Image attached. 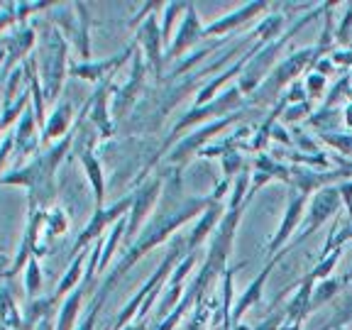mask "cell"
<instances>
[{
  "mask_svg": "<svg viewBox=\"0 0 352 330\" xmlns=\"http://www.w3.org/2000/svg\"><path fill=\"white\" fill-rule=\"evenodd\" d=\"M340 254H342V250H336V252H330L328 257H323L318 262V267H316L314 272H308V279L311 281H320V279H328L330 276V272L336 270V264H338V259H340Z\"/></svg>",
  "mask_w": 352,
  "mask_h": 330,
  "instance_id": "d590c367",
  "label": "cell"
},
{
  "mask_svg": "<svg viewBox=\"0 0 352 330\" xmlns=\"http://www.w3.org/2000/svg\"><path fill=\"white\" fill-rule=\"evenodd\" d=\"M193 267H196V254H186V257L182 259V262L176 264L174 267V272L169 274V279H166V284H164V296H162V301H160V308H157V325L162 323V320L166 318V316L174 311L179 303H182V298H184V281L188 279V274L193 272ZM154 325V328H157Z\"/></svg>",
  "mask_w": 352,
  "mask_h": 330,
  "instance_id": "2e32d148",
  "label": "cell"
},
{
  "mask_svg": "<svg viewBox=\"0 0 352 330\" xmlns=\"http://www.w3.org/2000/svg\"><path fill=\"white\" fill-rule=\"evenodd\" d=\"M105 298H100L98 294L94 296V301H91V306H88L86 316H83V320L78 323L76 330H96V320H98V314H100V308H103Z\"/></svg>",
  "mask_w": 352,
  "mask_h": 330,
  "instance_id": "8d00e7d4",
  "label": "cell"
},
{
  "mask_svg": "<svg viewBox=\"0 0 352 330\" xmlns=\"http://www.w3.org/2000/svg\"><path fill=\"white\" fill-rule=\"evenodd\" d=\"M132 208V193H127V196H122L120 201H116V204L110 206V208H100V210H94V215H91V220L86 223V228H83L81 232H78V237L74 240V257H76L78 252H83V250H88L94 242L100 240V232L105 230L108 226H116L118 220L125 218L127 213H130Z\"/></svg>",
  "mask_w": 352,
  "mask_h": 330,
  "instance_id": "9c48e42d",
  "label": "cell"
},
{
  "mask_svg": "<svg viewBox=\"0 0 352 330\" xmlns=\"http://www.w3.org/2000/svg\"><path fill=\"white\" fill-rule=\"evenodd\" d=\"M340 330H347V328H340Z\"/></svg>",
  "mask_w": 352,
  "mask_h": 330,
  "instance_id": "681fc988",
  "label": "cell"
},
{
  "mask_svg": "<svg viewBox=\"0 0 352 330\" xmlns=\"http://www.w3.org/2000/svg\"><path fill=\"white\" fill-rule=\"evenodd\" d=\"M204 28L206 25H201L196 6L188 3L182 25L176 30V37L171 39V44L164 50V64H169V61H174V59H182L188 50H193L198 44V39H204Z\"/></svg>",
  "mask_w": 352,
  "mask_h": 330,
  "instance_id": "9a60e30c",
  "label": "cell"
},
{
  "mask_svg": "<svg viewBox=\"0 0 352 330\" xmlns=\"http://www.w3.org/2000/svg\"><path fill=\"white\" fill-rule=\"evenodd\" d=\"M0 325L8 330H25V318L17 306L15 292L10 284L0 286Z\"/></svg>",
  "mask_w": 352,
  "mask_h": 330,
  "instance_id": "d4e9b609",
  "label": "cell"
},
{
  "mask_svg": "<svg viewBox=\"0 0 352 330\" xmlns=\"http://www.w3.org/2000/svg\"><path fill=\"white\" fill-rule=\"evenodd\" d=\"M164 174H154L140 184L138 191H132V208L127 213V230L125 240H122V250H127L132 242L138 240V232H142L144 220L152 218V208L157 206L162 193H164Z\"/></svg>",
  "mask_w": 352,
  "mask_h": 330,
  "instance_id": "8992f818",
  "label": "cell"
},
{
  "mask_svg": "<svg viewBox=\"0 0 352 330\" xmlns=\"http://www.w3.org/2000/svg\"><path fill=\"white\" fill-rule=\"evenodd\" d=\"M245 113H248V108L240 110V113H232V116L218 118V120H210L208 125H204L201 130H193L191 135L182 138L179 142L174 144V147H171V152L166 154V162H169V164H176V166H186L193 154H201L206 147H208L210 140L218 138L220 132L228 130V127L235 125V122L245 120Z\"/></svg>",
  "mask_w": 352,
  "mask_h": 330,
  "instance_id": "52a82bcc",
  "label": "cell"
},
{
  "mask_svg": "<svg viewBox=\"0 0 352 330\" xmlns=\"http://www.w3.org/2000/svg\"><path fill=\"white\" fill-rule=\"evenodd\" d=\"M69 232V215H66L64 208L54 206L44 213V228H42V240H39V254H44V242L52 240V237H59Z\"/></svg>",
  "mask_w": 352,
  "mask_h": 330,
  "instance_id": "4316f807",
  "label": "cell"
},
{
  "mask_svg": "<svg viewBox=\"0 0 352 330\" xmlns=\"http://www.w3.org/2000/svg\"><path fill=\"white\" fill-rule=\"evenodd\" d=\"M88 257H91V248L83 250V252H78L76 257L72 259V264H69V270L64 272V276H61L59 284H56V292H54V296H56V298H66L69 294L74 292V289L83 286V276H86Z\"/></svg>",
  "mask_w": 352,
  "mask_h": 330,
  "instance_id": "cb8c5ba5",
  "label": "cell"
},
{
  "mask_svg": "<svg viewBox=\"0 0 352 330\" xmlns=\"http://www.w3.org/2000/svg\"><path fill=\"white\" fill-rule=\"evenodd\" d=\"M314 110V103L311 100H303V103H296V105H286V110L281 113V125H294V122L303 120L306 118L308 120V113Z\"/></svg>",
  "mask_w": 352,
  "mask_h": 330,
  "instance_id": "e575fe53",
  "label": "cell"
},
{
  "mask_svg": "<svg viewBox=\"0 0 352 330\" xmlns=\"http://www.w3.org/2000/svg\"><path fill=\"white\" fill-rule=\"evenodd\" d=\"M336 44L340 47V50H350L352 47V6H347L345 15H342L340 25H338Z\"/></svg>",
  "mask_w": 352,
  "mask_h": 330,
  "instance_id": "836d02e7",
  "label": "cell"
},
{
  "mask_svg": "<svg viewBox=\"0 0 352 330\" xmlns=\"http://www.w3.org/2000/svg\"><path fill=\"white\" fill-rule=\"evenodd\" d=\"M252 171H254V176H252V184H250V196L252 198H254V193L267 182H272V179H279V182H284V184L292 182V166L276 162L270 152H259L257 157H254Z\"/></svg>",
  "mask_w": 352,
  "mask_h": 330,
  "instance_id": "ffe728a7",
  "label": "cell"
},
{
  "mask_svg": "<svg viewBox=\"0 0 352 330\" xmlns=\"http://www.w3.org/2000/svg\"><path fill=\"white\" fill-rule=\"evenodd\" d=\"M94 152L96 149H83V152H76L74 157L81 162L83 174H86L88 184H91V188H94L96 210H100L103 208V201H105V176H103V164H100V160Z\"/></svg>",
  "mask_w": 352,
  "mask_h": 330,
  "instance_id": "603a6c76",
  "label": "cell"
},
{
  "mask_svg": "<svg viewBox=\"0 0 352 330\" xmlns=\"http://www.w3.org/2000/svg\"><path fill=\"white\" fill-rule=\"evenodd\" d=\"M226 208L228 206L223 204V201H213L210 198V206L204 210V215L196 220V226H193V230L186 235V250L188 254H193V250L201 245V242L206 240L208 235H213L215 228H218V223L223 220V215H226Z\"/></svg>",
  "mask_w": 352,
  "mask_h": 330,
  "instance_id": "7402d4cb",
  "label": "cell"
},
{
  "mask_svg": "<svg viewBox=\"0 0 352 330\" xmlns=\"http://www.w3.org/2000/svg\"><path fill=\"white\" fill-rule=\"evenodd\" d=\"M12 25H17L15 3H8V6H3V10H0V32L8 30V28H12Z\"/></svg>",
  "mask_w": 352,
  "mask_h": 330,
  "instance_id": "b9f144b4",
  "label": "cell"
},
{
  "mask_svg": "<svg viewBox=\"0 0 352 330\" xmlns=\"http://www.w3.org/2000/svg\"><path fill=\"white\" fill-rule=\"evenodd\" d=\"M292 252L289 248H284L281 250L276 257H272V259H267V264H264V270L259 272L257 276H254L252 281H250V286L242 292V296L237 298V303H235V311H232V318H230V323H232V328L235 325H240V320L245 318V314H248L250 308L254 306V303H259L262 301V292H264V284H267V279H270V274L274 272V267L281 262V259L286 257V254Z\"/></svg>",
  "mask_w": 352,
  "mask_h": 330,
  "instance_id": "ac0fdd59",
  "label": "cell"
},
{
  "mask_svg": "<svg viewBox=\"0 0 352 330\" xmlns=\"http://www.w3.org/2000/svg\"><path fill=\"white\" fill-rule=\"evenodd\" d=\"M350 267H352V264H350Z\"/></svg>",
  "mask_w": 352,
  "mask_h": 330,
  "instance_id": "816d5d0a",
  "label": "cell"
},
{
  "mask_svg": "<svg viewBox=\"0 0 352 330\" xmlns=\"http://www.w3.org/2000/svg\"><path fill=\"white\" fill-rule=\"evenodd\" d=\"M342 113H345V122H347V127H352V100L345 105V110H342Z\"/></svg>",
  "mask_w": 352,
  "mask_h": 330,
  "instance_id": "bcb514c9",
  "label": "cell"
},
{
  "mask_svg": "<svg viewBox=\"0 0 352 330\" xmlns=\"http://www.w3.org/2000/svg\"><path fill=\"white\" fill-rule=\"evenodd\" d=\"M37 28V25H34ZM37 50H34V69H37L39 86H42L44 103H56L61 96V88L69 76V42L64 32L56 25H52L47 17L37 28Z\"/></svg>",
  "mask_w": 352,
  "mask_h": 330,
  "instance_id": "7a4b0ae2",
  "label": "cell"
},
{
  "mask_svg": "<svg viewBox=\"0 0 352 330\" xmlns=\"http://www.w3.org/2000/svg\"><path fill=\"white\" fill-rule=\"evenodd\" d=\"M15 135V169L20 166L30 164V162L42 152V135H39V122H37V116H34V108L30 103V108L22 113V118L17 120V127L12 130Z\"/></svg>",
  "mask_w": 352,
  "mask_h": 330,
  "instance_id": "8fae6325",
  "label": "cell"
},
{
  "mask_svg": "<svg viewBox=\"0 0 352 330\" xmlns=\"http://www.w3.org/2000/svg\"><path fill=\"white\" fill-rule=\"evenodd\" d=\"M44 276H42V264H39L37 257H32L25 267V292H28V301L32 298L44 296Z\"/></svg>",
  "mask_w": 352,
  "mask_h": 330,
  "instance_id": "4dcf8cb0",
  "label": "cell"
},
{
  "mask_svg": "<svg viewBox=\"0 0 352 330\" xmlns=\"http://www.w3.org/2000/svg\"><path fill=\"white\" fill-rule=\"evenodd\" d=\"M186 8L188 3H166L164 6V25H162V42H164V47H169L171 39H174V22L182 12H186Z\"/></svg>",
  "mask_w": 352,
  "mask_h": 330,
  "instance_id": "1f68e13d",
  "label": "cell"
},
{
  "mask_svg": "<svg viewBox=\"0 0 352 330\" xmlns=\"http://www.w3.org/2000/svg\"><path fill=\"white\" fill-rule=\"evenodd\" d=\"M6 61H8V52L0 47V74H3V69H6Z\"/></svg>",
  "mask_w": 352,
  "mask_h": 330,
  "instance_id": "7dc6e473",
  "label": "cell"
},
{
  "mask_svg": "<svg viewBox=\"0 0 352 330\" xmlns=\"http://www.w3.org/2000/svg\"><path fill=\"white\" fill-rule=\"evenodd\" d=\"M308 201H311V198H308L306 193H298V191L289 193V201H286V210H284V218H281V226H279V230H276V235L270 240V245H267V257L270 259L276 257V254H279L281 250L292 242L294 230H298L303 215H306Z\"/></svg>",
  "mask_w": 352,
  "mask_h": 330,
  "instance_id": "4fadbf2b",
  "label": "cell"
},
{
  "mask_svg": "<svg viewBox=\"0 0 352 330\" xmlns=\"http://www.w3.org/2000/svg\"><path fill=\"white\" fill-rule=\"evenodd\" d=\"M0 10H3V6H0Z\"/></svg>",
  "mask_w": 352,
  "mask_h": 330,
  "instance_id": "f907efd6",
  "label": "cell"
},
{
  "mask_svg": "<svg viewBox=\"0 0 352 330\" xmlns=\"http://www.w3.org/2000/svg\"><path fill=\"white\" fill-rule=\"evenodd\" d=\"M318 140L340 152L342 157H352V132H318Z\"/></svg>",
  "mask_w": 352,
  "mask_h": 330,
  "instance_id": "d6a6232c",
  "label": "cell"
},
{
  "mask_svg": "<svg viewBox=\"0 0 352 330\" xmlns=\"http://www.w3.org/2000/svg\"><path fill=\"white\" fill-rule=\"evenodd\" d=\"M32 330H56V316L52 314V316H47V318H42Z\"/></svg>",
  "mask_w": 352,
  "mask_h": 330,
  "instance_id": "f6af8a7d",
  "label": "cell"
},
{
  "mask_svg": "<svg viewBox=\"0 0 352 330\" xmlns=\"http://www.w3.org/2000/svg\"><path fill=\"white\" fill-rule=\"evenodd\" d=\"M135 52H138V44H130L125 52H120V54H116V56H108V59L72 61V66H69V76L81 78V81L96 83V86H98V83L105 81V78L116 76L118 69H120L127 59H132V56H135Z\"/></svg>",
  "mask_w": 352,
  "mask_h": 330,
  "instance_id": "5bb4252c",
  "label": "cell"
},
{
  "mask_svg": "<svg viewBox=\"0 0 352 330\" xmlns=\"http://www.w3.org/2000/svg\"><path fill=\"white\" fill-rule=\"evenodd\" d=\"M0 132H3V105H0ZM3 142V140H0Z\"/></svg>",
  "mask_w": 352,
  "mask_h": 330,
  "instance_id": "c3c4849f",
  "label": "cell"
},
{
  "mask_svg": "<svg viewBox=\"0 0 352 330\" xmlns=\"http://www.w3.org/2000/svg\"><path fill=\"white\" fill-rule=\"evenodd\" d=\"M240 110H245V96H242V91L237 88V83H235V86H228L226 91H223V94H218V98H213L210 103L201 105V108H191L188 113H184L182 120H179L174 127H171L169 138H166L164 144H162V152L154 154L149 164H154V162L160 160V157L164 152H169V147H174V142L179 138H182V135L188 130V127H193V125H198V122L208 120V118L218 120V118L232 116V113H240Z\"/></svg>",
  "mask_w": 352,
  "mask_h": 330,
  "instance_id": "5b68a950",
  "label": "cell"
},
{
  "mask_svg": "<svg viewBox=\"0 0 352 330\" xmlns=\"http://www.w3.org/2000/svg\"><path fill=\"white\" fill-rule=\"evenodd\" d=\"M330 59H333V64L342 66V69H352V47L350 50H338L330 54Z\"/></svg>",
  "mask_w": 352,
  "mask_h": 330,
  "instance_id": "ee69618b",
  "label": "cell"
},
{
  "mask_svg": "<svg viewBox=\"0 0 352 330\" xmlns=\"http://www.w3.org/2000/svg\"><path fill=\"white\" fill-rule=\"evenodd\" d=\"M110 91H113V76L100 81L94 94H91V98L86 100V105H83L88 122L98 130L100 142H105V140H110L116 135V120H113V113H110V105H108L110 96H113Z\"/></svg>",
  "mask_w": 352,
  "mask_h": 330,
  "instance_id": "7c38bea8",
  "label": "cell"
},
{
  "mask_svg": "<svg viewBox=\"0 0 352 330\" xmlns=\"http://www.w3.org/2000/svg\"><path fill=\"white\" fill-rule=\"evenodd\" d=\"M340 206H342V196H340V191H338L336 184H333V186L320 188V191L308 201L306 215H303L301 226H298V232L294 235V240L289 242L286 248L294 250L296 245H301L303 240H308V237L314 235V232L323 226L325 220L333 218V215L340 210Z\"/></svg>",
  "mask_w": 352,
  "mask_h": 330,
  "instance_id": "ba28073f",
  "label": "cell"
},
{
  "mask_svg": "<svg viewBox=\"0 0 352 330\" xmlns=\"http://www.w3.org/2000/svg\"><path fill=\"white\" fill-rule=\"evenodd\" d=\"M345 276H328V279H320L316 281L314 286V296H311V303H308V314H314V311H318L320 306H325V303L333 301V296H336L340 289H345Z\"/></svg>",
  "mask_w": 352,
  "mask_h": 330,
  "instance_id": "83f0119b",
  "label": "cell"
},
{
  "mask_svg": "<svg viewBox=\"0 0 352 330\" xmlns=\"http://www.w3.org/2000/svg\"><path fill=\"white\" fill-rule=\"evenodd\" d=\"M12 152H15V135L12 132H8L6 138H3V142H0V179L8 174V162H10Z\"/></svg>",
  "mask_w": 352,
  "mask_h": 330,
  "instance_id": "ab89813d",
  "label": "cell"
},
{
  "mask_svg": "<svg viewBox=\"0 0 352 330\" xmlns=\"http://www.w3.org/2000/svg\"><path fill=\"white\" fill-rule=\"evenodd\" d=\"M50 6L47 3H15V17H17V25H30V12H47Z\"/></svg>",
  "mask_w": 352,
  "mask_h": 330,
  "instance_id": "74e56055",
  "label": "cell"
},
{
  "mask_svg": "<svg viewBox=\"0 0 352 330\" xmlns=\"http://www.w3.org/2000/svg\"><path fill=\"white\" fill-rule=\"evenodd\" d=\"M325 10V6H320L318 10H311V12H306V15H301V20H296L292 25V28L286 30L284 34H279V37L274 39V42H270V44H264L262 50L254 54V59L250 61L248 66H245V72L240 74V78H237V88L242 91V96H252L254 91H257L259 86L264 83V78L270 76L272 74V64H274V59L279 56V52L286 47V42L292 37H296V32H301L303 28H306L308 22L314 20L318 12H323Z\"/></svg>",
  "mask_w": 352,
  "mask_h": 330,
  "instance_id": "277c9868",
  "label": "cell"
},
{
  "mask_svg": "<svg viewBox=\"0 0 352 330\" xmlns=\"http://www.w3.org/2000/svg\"><path fill=\"white\" fill-rule=\"evenodd\" d=\"M306 94H308V100L314 98H320V96L325 94V76H320V74L316 72H308L306 74Z\"/></svg>",
  "mask_w": 352,
  "mask_h": 330,
  "instance_id": "f35d334b",
  "label": "cell"
},
{
  "mask_svg": "<svg viewBox=\"0 0 352 330\" xmlns=\"http://www.w3.org/2000/svg\"><path fill=\"white\" fill-rule=\"evenodd\" d=\"M267 3H245L242 8H237V10L228 12V15H223L220 20L210 22V25H206L204 28V37H215V34H228L232 32V30L242 28L245 22H250L254 15H259V12L267 10Z\"/></svg>",
  "mask_w": 352,
  "mask_h": 330,
  "instance_id": "44dd1931",
  "label": "cell"
},
{
  "mask_svg": "<svg viewBox=\"0 0 352 330\" xmlns=\"http://www.w3.org/2000/svg\"><path fill=\"white\" fill-rule=\"evenodd\" d=\"M311 72H316V74H320V76L328 78L330 74H336V64H333V59H330V56H323V59L316 61Z\"/></svg>",
  "mask_w": 352,
  "mask_h": 330,
  "instance_id": "7bdbcfd3",
  "label": "cell"
},
{
  "mask_svg": "<svg viewBox=\"0 0 352 330\" xmlns=\"http://www.w3.org/2000/svg\"><path fill=\"white\" fill-rule=\"evenodd\" d=\"M164 193L166 196H164V201H162V210L154 213L152 218L147 220V226L142 228L138 240L132 242L127 250H122L120 262L110 270V274L105 276V281L100 284V289H98L100 298H108L110 292H113V286H116L149 250L162 245L176 228H182L184 223H188L191 218L204 215V210L210 206V196H191V198H184V201H174V198H171L174 196L171 186H166Z\"/></svg>",
  "mask_w": 352,
  "mask_h": 330,
  "instance_id": "6da1fadb",
  "label": "cell"
},
{
  "mask_svg": "<svg viewBox=\"0 0 352 330\" xmlns=\"http://www.w3.org/2000/svg\"><path fill=\"white\" fill-rule=\"evenodd\" d=\"M162 28L157 25V15H147L138 28V50L142 52L149 72H162L164 52H162Z\"/></svg>",
  "mask_w": 352,
  "mask_h": 330,
  "instance_id": "e0dca14e",
  "label": "cell"
},
{
  "mask_svg": "<svg viewBox=\"0 0 352 330\" xmlns=\"http://www.w3.org/2000/svg\"><path fill=\"white\" fill-rule=\"evenodd\" d=\"M226 39H228V37H226ZM226 39H215V42H210L208 47H204V50H198V52H193L191 56H186V59H182L179 64H174V69H171L169 76H166L164 81H174V78H182L186 72H191V69L198 64V61H204L208 54H213V52L218 50V47H220L223 42H226Z\"/></svg>",
  "mask_w": 352,
  "mask_h": 330,
  "instance_id": "f546056e",
  "label": "cell"
},
{
  "mask_svg": "<svg viewBox=\"0 0 352 330\" xmlns=\"http://www.w3.org/2000/svg\"><path fill=\"white\" fill-rule=\"evenodd\" d=\"M74 103L69 98L56 100V105L52 108V113L47 116V122L42 127V144H54L59 140H64L69 132L74 130Z\"/></svg>",
  "mask_w": 352,
  "mask_h": 330,
  "instance_id": "d6986e66",
  "label": "cell"
},
{
  "mask_svg": "<svg viewBox=\"0 0 352 330\" xmlns=\"http://www.w3.org/2000/svg\"><path fill=\"white\" fill-rule=\"evenodd\" d=\"M284 325H286V308H279L270 318H264L254 330H284Z\"/></svg>",
  "mask_w": 352,
  "mask_h": 330,
  "instance_id": "60d3db41",
  "label": "cell"
},
{
  "mask_svg": "<svg viewBox=\"0 0 352 330\" xmlns=\"http://www.w3.org/2000/svg\"><path fill=\"white\" fill-rule=\"evenodd\" d=\"M56 301H59V298H56L54 294H52V296H39V298L28 301V306H25V311H22V318H25V330H32L42 318L56 314Z\"/></svg>",
  "mask_w": 352,
  "mask_h": 330,
  "instance_id": "f1b7e54d",
  "label": "cell"
},
{
  "mask_svg": "<svg viewBox=\"0 0 352 330\" xmlns=\"http://www.w3.org/2000/svg\"><path fill=\"white\" fill-rule=\"evenodd\" d=\"M83 296H86V289L78 286V289H74V292L61 301L59 318H56V330H76V320H78V314H81Z\"/></svg>",
  "mask_w": 352,
  "mask_h": 330,
  "instance_id": "484cf974",
  "label": "cell"
},
{
  "mask_svg": "<svg viewBox=\"0 0 352 330\" xmlns=\"http://www.w3.org/2000/svg\"><path fill=\"white\" fill-rule=\"evenodd\" d=\"M144 78H147V61H144L142 52H135L132 56V72H130V78L125 81V86H120L113 96V120L116 122H122L127 116H130L132 105H138V96L142 94L144 88Z\"/></svg>",
  "mask_w": 352,
  "mask_h": 330,
  "instance_id": "30bf717a",
  "label": "cell"
},
{
  "mask_svg": "<svg viewBox=\"0 0 352 330\" xmlns=\"http://www.w3.org/2000/svg\"><path fill=\"white\" fill-rule=\"evenodd\" d=\"M323 56H328V54L320 50L318 44H316V47H306V50L292 52V54L286 56V59L279 61V66H276L274 72L264 78L262 86H259L257 91L250 96V103L257 105V108L276 105L281 96H284L281 91L292 86L294 81H298V76H301L303 72H311L316 61L323 59Z\"/></svg>",
  "mask_w": 352,
  "mask_h": 330,
  "instance_id": "3957f363",
  "label": "cell"
}]
</instances>
